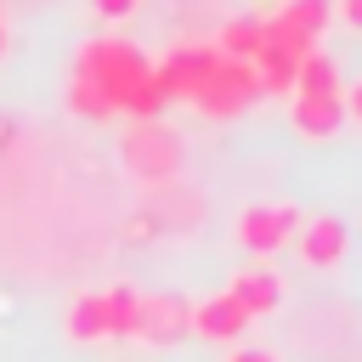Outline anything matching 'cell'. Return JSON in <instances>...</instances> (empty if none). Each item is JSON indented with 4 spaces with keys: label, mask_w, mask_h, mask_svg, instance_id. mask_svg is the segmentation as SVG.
Listing matches in <instances>:
<instances>
[{
    "label": "cell",
    "mask_w": 362,
    "mask_h": 362,
    "mask_svg": "<svg viewBox=\"0 0 362 362\" xmlns=\"http://www.w3.org/2000/svg\"><path fill=\"white\" fill-rule=\"evenodd\" d=\"M209 62H215V45L209 40H181L164 62H153V79H158L164 102H192V90L204 85Z\"/></svg>",
    "instance_id": "6"
},
{
    "label": "cell",
    "mask_w": 362,
    "mask_h": 362,
    "mask_svg": "<svg viewBox=\"0 0 362 362\" xmlns=\"http://www.w3.org/2000/svg\"><path fill=\"white\" fill-rule=\"evenodd\" d=\"M249 311L221 288V294H204V300H187V334H198V339H209V345H238L243 334H249Z\"/></svg>",
    "instance_id": "7"
},
{
    "label": "cell",
    "mask_w": 362,
    "mask_h": 362,
    "mask_svg": "<svg viewBox=\"0 0 362 362\" xmlns=\"http://www.w3.org/2000/svg\"><path fill=\"white\" fill-rule=\"evenodd\" d=\"M300 221H305V215H300L294 204H249V209L238 215V243H243L249 255L272 260L277 249H288V238H294Z\"/></svg>",
    "instance_id": "4"
},
{
    "label": "cell",
    "mask_w": 362,
    "mask_h": 362,
    "mask_svg": "<svg viewBox=\"0 0 362 362\" xmlns=\"http://www.w3.org/2000/svg\"><path fill=\"white\" fill-rule=\"evenodd\" d=\"M74 74L90 79V85L107 96L113 113L158 119V107H164V90H158V79H153V57H147L136 40H124V34H96V40H85L79 57H74Z\"/></svg>",
    "instance_id": "1"
},
{
    "label": "cell",
    "mask_w": 362,
    "mask_h": 362,
    "mask_svg": "<svg viewBox=\"0 0 362 362\" xmlns=\"http://www.w3.org/2000/svg\"><path fill=\"white\" fill-rule=\"evenodd\" d=\"M339 124H345L339 96H294V130L305 141H328V136H339Z\"/></svg>",
    "instance_id": "10"
},
{
    "label": "cell",
    "mask_w": 362,
    "mask_h": 362,
    "mask_svg": "<svg viewBox=\"0 0 362 362\" xmlns=\"http://www.w3.org/2000/svg\"><path fill=\"white\" fill-rule=\"evenodd\" d=\"M226 362H283V356H277V351H260V345H238Z\"/></svg>",
    "instance_id": "17"
},
{
    "label": "cell",
    "mask_w": 362,
    "mask_h": 362,
    "mask_svg": "<svg viewBox=\"0 0 362 362\" xmlns=\"http://www.w3.org/2000/svg\"><path fill=\"white\" fill-rule=\"evenodd\" d=\"M209 45H215L221 57H232V62H249V57L260 51V17H226Z\"/></svg>",
    "instance_id": "13"
},
{
    "label": "cell",
    "mask_w": 362,
    "mask_h": 362,
    "mask_svg": "<svg viewBox=\"0 0 362 362\" xmlns=\"http://www.w3.org/2000/svg\"><path fill=\"white\" fill-rule=\"evenodd\" d=\"M68 113H74V119H90V124H96V119H107L113 107H107V96H102V90L90 85V79H79V74H74V79H68Z\"/></svg>",
    "instance_id": "15"
},
{
    "label": "cell",
    "mask_w": 362,
    "mask_h": 362,
    "mask_svg": "<svg viewBox=\"0 0 362 362\" xmlns=\"http://www.w3.org/2000/svg\"><path fill=\"white\" fill-rule=\"evenodd\" d=\"M339 62L317 45V51H305L300 62H294V96H339Z\"/></svg>",
    "instance_id": "12"
},
{
    "label": "cell",
    "mask_w": 362,
    "mask_h": 362,
    "mask_svg": "<svg viewBox=\"0 0 362 362\" xmlns=\"http://www.w3.org/2000/svg\"><path fill=\"white\" fill-rule=\"evenodd\" d=\"M102 305H107V339H136V317H141V294H136L130 283H113V288L102 294Z\"/></svg>",
    "instance_id": "14"
},
{
    "label": "cell",
    "mask_w": 362,
    "mask_h": 362,
    "mask_svg": "<svg viewBox=\"0 0 362 362\" xmlns=\"http://www.w3.org/2000/svg\"><path fill=\"white\" fill-rule=\"evenodd\" d=\"M90 6H96L102 17H113V23H119V17H130V11L141 6V0H90Z\"/></svg>",
    "instance_id": "16"
},
{
    "label": "cell",
    "mask_w": 362,
    "mask_h": 362,
    "mask_svg": "<svg viewBox=\"0 0 362 362\" xmlns=\"http://www.w3.org/2000/svg\"><path fill=\"white\" fill-rule=\"evenodd\" d=\"M119 164L141 181V187H170L187 170V141L181 130H170L164 119H130V130L119 136Z\"/></svg>",
    "instance_id": "2"
},
{
    "label": "cell",
    "mask_w": 362,
    "mask_h": 362,
    "mask_svg": "<svg viewBox=\"0 0 362 362\" xmlns=\"http://www.w3.org/2000/svg\"><path fill=\"white\" fill-rule=\"evenodd\" d=\"M255 96H260L255 68H249V62H232V57H221V51H215V62H209L204 85L192 90V107H198L204 119H238Z\"/></svg>",
    "instance_id": "3"
},
{
    "label": "cell",
    "mask_w": 362,
    "mask_h": 362,
    "mask_svg": "<svg viewBox=\"0 0 362 362\" xmlns=\"http://www.w3.org/2000/svg\"><path fill=\"white\" fill-rule=\"evenodd\" d=\"M226 294H232L249 317H272L288 288H283V272H277L272 260H249V266H238V277L226 283Z\"/></svg>",
    "instance_id": "9"
},
{
    "label": "cell",
    "mask_w": 362,
    "mask_h": 362,
    "mask_svg": "<svg viewBox=\"0 0 362 362\" xmlns=\"http://www.w3.org/2000/svg\"><path fill=\"white\" fill-rule=\"evenodd\" d=\"M136 339L153 351H170L187 339V300L181 294H141V317H136Z\"/></svg>",
    "instance_id": "8"
},
{
    "label": "cell",
    "mask_w": 362,
    "mask_h": 362,
    "mask_svg": "<svg viewBox=\"0 0 362 362\" xmlns=\"http://www.w3.org/2000/svg\"><path fill=\"white\" fill-rule=\"evenodd\" d=\"M11 136H17V124H11V119H0V153L11 147Z\"/></svg>",
    "instance_id": "19"
},
{
    "label": "cell",
    "mask_w": 362,
    "mask_h": 362,
    "mask_svg": "<svg viewBox=\"0 0 362 362\" xmlns=\"http://www.w3.org/2000/svg\"><path fill=\"white\" fill-rule=\"evenodd\" d=\"M62 334L74 339V345H96V339H107V305H102V294H74L68 300V317H62Z\"/></svg>",
    "instance_id": "11"
},
{
    "label": "cell",
    "mask_w": 362,
    "mask_h": 362,
    "mask_svg": "<svg viewBox=\"0 0 362 362\" xmlns=\"http://www.w3.org/2000/svg\"><path fill=\"white\" fill-rule=\"evenodd\" d=\"M0 57H6V17H0Z\"/></svg>",
    "instance_id": "20"
},
{
    "label": "cell",
    "mask_w": 362,
    "mask_h": 362,
    "mask_svg": "<svg viewBox=\"0 0 362 362\" xmlns=\"http://www.w3.org/2000/svg\"><path fill=\"white\" fill-rule=\"evenodd\" d=\"M339 23L345 28H362V0H339Z\"/></svg>",
    "instance_id": "18"
},
{
    "label": "cell",
    "mask_w": 362,
    "mask_h": 362,
    "mask_svg": "<svg viewBox=\"0 0 362 362\" xmlns=\"http://www.w3.org/2000/svg\"><path fill=\"white\" fill-rule=\"evenodd\" d=\"M288 243H294V255H300L305 272H339L345 266V249H351V226L339 215H311V221L294 226Z\"/></svg>",
    "instance_id": "5"
}]
</instances>
